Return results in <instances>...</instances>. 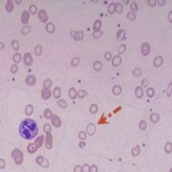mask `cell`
Listing matches in <instances>:
<instances>
[{
	"label": "cell",
	"instance_id": "obj_1",
	"mask_svg": "<svg viewBox=\"0 0 172 172\" xmlns=\"http://www.w3.org/2000/svg\"><path fill=\"white\" fill-rule=\"evenodd\" d=\"M19 133L21 137L26 140L34 139L39 133L37 122L31 118H25L21 122L19 127Z\"/></svg>",
	"mask_w": 172,
	"mask_h": 172
},
{
	"label": "cell",
	"instance_id": "obj_2",
	"mask_svg": "<svg viewBox=\"0 0 172 172\" xmlns=\"http://www.w3.org/2000/svg\"><path fill=\"white\" fill-rule=\"evenodd\" d=\"M71 36L73 38L74 40L76 41H81L84 37V34L83 31H75V30H71L70 32Z\"/></svg>",
	"mask_w": 172,
	"mask_h": 172
},
{
	"label": "cell",
	"instance_id": "obj_3",
	"mask_svg": "<svg viewBox=\"0 0 172 172\" xmlns=\"http://www.w3.org/2000/svg\"><path fill=\"white\" fill-rule=\"evenodd\" d=\"M23 61L26 66H31L33 63V59L30 53H26L23 57Z\"/></svg>",
	"mask_w": 172,
	"mask_h": 172
},
{
	"label": "cell",
	"instance_id": "obj_4",
	"mask_svg": "<svg viewBox=\"0 0 172 172\" xmlns=\"http://www.w3.org/2000/svg\"><path fill=\"white\" fill-rule=\"evenodd\" d=\"M38 16H39L40 20L43 23H46L49 20V16H48L47 11L44 9H41V10L39 11Z\"/></svg>",
	"mask_w": 172,
	"mask_h": 172
},
{
	"label": "cell",
	"instance_id": "obj_5",
	"mask_svg": "<svg viewBox=\"0 0 172 172\" xmlns=\"http://www.w3.org/2000/svg\"><path fill=\"white\" fill-rule=\"evenodd\" d=\"M25 83L29 86H34L36 83V78L34 75H28L25 78Z\"/></svg>",
	"mask_w": 172,
	"mask_h": 172
},
{
	"label": "cell",
	"instance_id": "obj_6",
	"mask_svg": "<svg viewBox=\"0 0 172 172\" xmlns=\"http://www.w3.org/2000/svg\"><path fill=\"white\" fill-rule=\"evenodd\" d=\"M151 47L148 43H143L141 45V53L144 56H147L150 53Z\"/></svg>",
	"mask_w": 172,
	"mask_h": 172
},
{
	"label": "cell",
	"instance_id": "obj_7",
	"mask_svg": "<svg viewBox=\"0 0 172 172\" xmlns=\"http://www.w3.org/2000/svg\"><path fill=\"white\" fill-rule=\"evenodd\" d=\"M51 122H52V124L55 126V127H59L61 125V120L60 119V118H59V116L58 115H57V114H53V116H51Z\"/></svg>",
	"mask_w": 172,
	"mask_h": 172
},
{
	"label": "cell",
	"instance_id": "obj_8",
	"mask_svg": "<svg viewBox=\"0 0 172 172\" xmlns=\"http://www.w3.org/2000/svg\"><path fill=\"white\" fill-rule=\"evenodd\" d=\"M30 19V13L27 10L24 11L21 15V21H22V24H27L29 22Z\"/></svg>",
	"mask_w": 172,
	"mask_h": 172
},
{
	"label": "cell",
	"instance_id": "obj_9",
	"mask_svg": "<svg viewBox=\"0 0 172 172\" xmlns=\"http://www.w3.org/2000/svg\"><path fill=\"white\" fill-rule=\"evenodd\" d=\"M51 95H52V93H51V91L50 89L43 88L41 90V97L43 100H49L51 97Z\"/></svg>",
	"mask_w": 172,
	"mask_h": 172
},
{
	"label": "cell",
	"instance_id": "obj_10",
	"mask_svg": "<svg viewBox=\"0 0 172 172\" xmlns=\"http://www.w3.org/2000/svg\"><path fill=\"white\" fill-rule=\"evenodd\" d=\"M163 63V58L161 56H157L154 59L153 65L155 67H159L162 65Z\"/></svg>",
	"mask_w": 172,
	"mask_h": 172
},
{
	"label": "cell",
	"instance_id": "obj_11",
	"mask_svg": "<svg viewBox=\"0 0 172 172\" xmlns=\"http://www.w3.org/2000/svg\"><path fill=\"white\" fill-rule=\"evenodd\" d=\"M122 63V58L120 55H116L113 57L112 60V64L114 67L119 66Z\"/></svg>",
	"mask_w": 172,
	"mask_h": 172
},
{
	"label": "cell",
	"instance_id": "obj_12",
	"mask_svg": "<svg viewBox=\"0 0 172 172\" xmlns=\"http://www.w3.org/2000/svg\"><path fill=\"white\" fill-rule=\"evenodd\" d=\"M68 95L70 97V98L73 99V100H75L76 97H77V91H76L75 87H70L68 91Z\"/></svg>",
	"mask_w": 172,
	"mask_h": 172
},
{
	"label": "cell",
	"instance_id": "obj_13",
	"mask_svg": "<svg viewBox=\"0 0 172 172\" xmlns=\"http://www.w3.org/2000/svg\"><path fill=\"white\" fill-rule=\"evenodd\" d=\"M14 9V2H13L11 0H8L7 1L6 4H5V9L8 13H11L12 12L13 10Z\"/></svg>",
	"mask_w": 172,
	"mask_h": 172
},
{
	"label": "cell",
	"instance_id": "obj_14",
	"mask_svg": "<svg viewBox=\"0 0 172 172\" xmlns=\"http://www.w3.org/2000/svg\"><path fill=\"white\" fill-rule=\"evenodd\" d=\"M45 29L49 33H53L55 31V26L53 22H48L45 26Z\"/></svg>",
	"mask_w": 172,
	"mask_h": 172
},
{
	"label": "cell",
	"instance_id": "obj_15",
	"mask_svg": "<svg viewBox=\"0 0 172 172\" xmlns=\"http://www.w3.org/2000/svg\"><path fill=\"white\" fill-rule=\"evenodd\" d=\"M143 93H144V92H143V89L142 87H140V86H137L135 90V94L137 96V98L139 99L142 98L143 96Z\"/></svg>",
	"mask_w": 172,
	"mask_h": 172
},
{
	"label": "cell",
	"instance_id": "obj_16",
	"mask_svg": "<svg viewBox=\"0 0 172 172\" xmlns=\"http://www.w3.org/2000/svg\"><path fill=\"white\" fill-rule=\"evenodd\" d=\"M126 34V30L124 29L120 30H118L117 32V34H116V38H117V41H121L124 39L125 38V36Z\"/></svg>",
	"mask_w": 172,
	"mask_h": 172
},
{
	"label": "cell",
	"instance_id": "obj_17",
	"mask_svg": "<svg viewBox=\"0 0 172 172\" xmlns=\"http://www.w3.org/2000/svg\"><path fill=\"white\" fill-rule=\"evenodd\" d=\"M102 21L100 20H96L93 23V29L94 31H99L100 30V28L102 27Z\"/></svg>",
	"mask_w": 172,
	"mask_h": 172
},
{
	"label": "cell",
	"instance_id": "obj_18",
	"mask_svg": "<svg viewBox=\"0 0 172 172\" xmlns=\"http://www.w3.org/2000/svg\"><path fill=\"white\" fill-rule=\"evenodd\" d=\"M22 57L21 53L17 52L15 53V54L13 55L12 60L14 63H20L21 60H22Z\"/></svg>",
	"mask_w": 172,
	"mask_h": 172
},
{
	"label": "cell",
	"instance_id": "obj_19",
	"mask_svg": "<svg viewBox=\"0 0 172 172\" xmlns=\"http://www.w3.org/2000/svg\"><path fill=\"white\" fill-rule=\"evenodd\" d=\"M103 67L102 63V62L100 61H95L93 64V68L94 69V70L97 71H99L102 70V69Z\"/></svg>",
	"mask_w": 172,
	"mask_h": 172
},
{
	"label": "cell",
	"instance_id": "obj_20",
	"mask_svg": "<svg viewBox=\"0 0 172 172\" xmlns=\"http://www.w3.org/2000/svg\"><path fill=\"white\" fill-rule=\"evenodd\" d=\"M30 31H31V26L29 25L24 26L20 30L21 34H23V35H27L28 34L30 33Z\"/></svg>",
	"mask_w": 172,
	"mask_h": 172
},
{
	"label": "cell",
	"instance_id": "obj_21",
	"mask_svg": "<svg viewBox=\"0 0 172 172\" xmlns=\"http://www.w3.org/2000/svg\"><path fill=\"white\" fill-rule=\"evenodd\" d=\"M61 87H59V86H57L55 87L54 89H53V96H54L55 98H59L61 96Z\"/></svg>",
	"mask_w": 172,
	"mask_h": 172
},
{
	"label": "cell",
	"instance_id": "obj_22",
	"mask_svg": "<svg viewBox=\"0 0 172 172\" xmlns=\"http://www.w3.org/2000/svg\"><path fill=\"white\" fill-rule=\"evenodd\" d=\"M34 112V106L32 104H28L26 105L25 108V113L27 116H30Z\"/></svg>",
	"mask_w": 172,
	"mask_h": 172
},
{
	"label": "cell",
	"instance_id": "obj_23",
	"mask_svg": "<svg viewBox=\"0 0 172 172\" xmlns=\"http://www.w3.org/2000/svg\"><path fill=\"white\" fill-rule=\"evenodd\" d=\"M53 82L50 78H47L43 82V88L44 89H50V87L52 85Z\"/></svg>",
	"mask_w": 172,
	"mask_h": 172
},
{
	"label": "cell",
	"instance_id": "obj_24",
	"mask_svg": "<svg viewBox=\"0 0 172 172\" xmlns=\"http://www.w3.org/2000/svg\"><path fill=\"white\" fill-rule=\"evenodd\" d=\"M57 104L59 107H60L61 108H66L67 107V102H66V100H63V99H60L57 102Z\"/></svg>",
	"mask_w": 172,
	"mask_h": 172
},
{
	"label": "cell",
	"instance_id": "obj_25",
	"mask_svg": "<svg viewBox=\"0 0 172 172\" xmlns=\"http://www.w3.org/2000/svg\"><path fill=\"white\" fill-rule=\"evenodd\" d=\"M122 92V87L120 85H114L112 88V93L114 95H120Z\"/></svg>",
	"mask_w": 172,
	"mask_h": 172
},
{
	"label": "cell",
	"instance_id": "obj_26",
	"mask_svg": "<svg viewBox=\"0 0 172 172\" xmlns=\"http://www.w3.org/2000/svg\"><path fill=\"white\" fill-rule=\"evenodd\" d=\"M34 53L37 56H40L43 53V47L41 45H37L34 48Z\"/></svg>",
	"mask_w": 172,
	"mask_h": 172
},
{
	"label": "cell",
	"instance_id": "obj_27",
	"mask_svg": "<svg viewBox=\"0 0 172 172\" xmlns=\"http://www.w3.org/2000/svg\"><path fill=\"white\" fill-rule=\"evenodd\" d=\"M43 114L45 118H51V116H53V112L50 108H46L43 112Z\"/></svg>",
	"mask_w": 172,
	"mask_h": 172
},
{
	"label": "cell",
	"instance_id": "obj_28",
	"mask_svg": "<svg viewBox=\"0 0 172 172\" xmlns=\"http://www.w3.org/2000/svg\"><path fill=\"white\" fill-rule=\"evenodd\" d=\"M11 47L14 51H18L20 49V43L16 39L12 40V41H11Z\"/></svg>",
	"mask_w": 172,
	"mask_h": 172
},
{
	"label": "cell",
	"instance_id": "obj_29",
	"mask_svg": "<svg viewBox=\"0 0 172 172\" xmlns=\"http://www.w3.org/2000/svg\"><path fill=\"white\" fill-rule=\"evenodd\" d=\"M80 63V59L77 57H75L73 58H72L71 61V64L73 67H77Z\"/></svg>",
	"mask_w": 172,
	"mask_h": 172
},
{
	"label": "cell",
	"instance_id": "obj_30",
	"mask_svg": "<svg viewBox=\"0 0 172 172\" xmlns=\"http://www.w3.org/2000/svg\"><path fill=\"white\" fill-rule=\"evenodd\" d=\"M87 131L88 132L89 134H90L91 135L94 133L95 131V127L93 123H89L88 125L87 126Z\"/></svg>",
	"mask_w": 172,
	"mask_h": 172
},
{
	"label": "cell",
	"instance_id": "obj_31",
	"mask_svg": "<svg viewBox=\"0 0 172 172\" xmlns=\"http://www.w3.org/2000/svg\"><path fill=\"white\" fill-rule=\"evenodd\" d=\"M98 111V106L96 104H91L90 107H89V112L91 114H96L97 112Z\"/></svg>",
	"mask_w": 172,
	"mask_h": 172
},
{
	"label": "cell",
	"instance_id": "obj_32",
	"mask_svg": "<svg viewBox=\"0 0 172 172\" xmlns=\"http://www.w3.org/2000/svg\"><path fill=\"white\" fill-rule=\"evenodd\" d=\"M108 11L110 14H114L116 11V3H111L108 7Z\"/></svg>",
	"mask_w": 172,
	"mask_h": 172
},
{
	"label": "cell",
	"instance_id": "obj_33",
	"mask_svg": "<svg viewBox=\"0 0 172 172\" xmlns=\"http://www.w3.org/2000/svg\"><path fill=\"white\" fill-rule=\"evenodd\" d=\"M87 95V91L85 90V89H79V91H77V96L79 97V98H83L85 97L86 95Z\"/></svg>",
	"mask_w": 172,
	"mask_h": 172
},
{
	"label": "cell",
	"instance_id": "obj_34",
	"mask_svg": "<svg viewBox=\"0 0 172 172\" xmlns=\"http://www.w3.org/2000/svg\"><path fill=\"white\" fill-rule=\"evenodd\" d=\"M133 73L135 77H140V76L142 75V70H141L140 68L137 67L133 70Z\"/></svg>",
	"mask_w": 172,
	"mask_h": 172
},
{
	"label": "cell",
	"instance_id": "obj_35",
	"mask_svg": "<svg viewBox=\"0 0 172 172\" xmlns=\"http://www.w3.org/2000/svg\"><path fill=\"white\" fill-rule=\"evenodd\" d=\"M29 11L32 14H36L38 11V7L34 4L30 5L29 6Z\"/></svg>",
	"mask_w": 172,
	"mask_h": 172
},
{
	"label": "cell",
	"instance_id": "obj_36",
	"mask_svg": "<svg viewBox=\"0 0 172 172\" xmlns=\"http://www.w3.org/2000/svg\"><path fill=\"white\" fill-rule=\"evenodd\" d=\"M127 18L129 19V20L133 21L136 19V14H135V13L133 12V11H129V12L127 13Z\"/></svg>",
	"mask_w": 172,
	"mask_h": 172
},
{
	"label": "cell",
	"instance_id": "obj_37",
	"mask_svg": "<svg viewBox=\"0 0 172 172\" xmlns=\"http://www.w3.org/2000/svg\"><path fill=\"white\" fill-rule=\"evenodd\" d=\"M159 119V116L157 113H152L150 116V120L153 122H157Z\"/></svg>",
	"mask_w": 172,
	"mask_h": 172
},
{
	"label": "cell",
	"instance_id": "obj_38",
	"mask_svg": "<svg viewBox=\"0 0 172 172\" xmlns=\"http://www.w3.org/2000/svg\"><path fill=\"white\" fill-rule=\"evenodd\" d=\"M146 93L149 97H153L155 95V90L153 87H149L147 89Z\"/></svg>",
	"mask_w": 172,
	"mask_h": 172
},
{
	"label": "cell",
	"instance_id": "obj_39",
	"mask_svg": "<svg viewBox=\"0 0 172 172\" xmlns=\"http://www.w3.org/2000/svg\"><path fill=\"white\" fill-rule=\"evenodd\" d=\"M116 11L118 14H121L123 11V5L120 3H116Z\"/></svg>",
	"mask_w": 172,
	"mask_h": 172
},
{
	"label": "cell",
	"instance_id": "obj_40",
	"mask_svg": "<svg viewBox=\"0 0 172 172\" xmlns=\"http://www.w3.org/2000/svg\"><path fill=\"white\" fill-rule=\"evenodd\" d=\"M166 94L168 97H169L172 94V82H169V83L168 84Z\"/></svg>",
	"mask_w": 172,
	"mask_h": 172
},
{
	"label": "cell",
	"instance_id": "obj_41",
	"mask_svg": "<svg viewBox=\"0 0 172 172\" xmlns=\"http://www.w3.org/2000/svg\"><path fill=\"white\" fill-rule=\"evenodd\" d=\"M126 49H127V47H126L125 45H124V44L120 45L119 48H118V55H122V53H125V51H126Z\"/></svg>",
	"mask_w": 172,
	"mask_h": 172
},
{
	"label": "cell",
	"instance_id": "obj_42",
	"mask_svg": "<svg viewBox=\"0 0 172 172\" xmlns=\"http://www.w3.org/2000/svg\"><path fill=\"white\" fill-rule=\"evenodd\" d=\"M131 9L132 11H133V12H134V13L137 12V11H138L139 7H138V5H137L136 2H135V1H133V2L131 3Z\"/></svg>",
	"mask_w": 172,
	"mask_h": 172
},
{
	"label": "cell",
	"instance_id": "obj_43",
	"mask_svg": "<svg viewBox=\"0 0 172 172\" xmlns=\"http://www.w3.org/2000/svg\"><path fill=\"white\" fill-rule=\"evenodd\" d=\"M102 34H103V32L102 31H100V30H99V31H94L92 34V36L94 38V39H99V38H100Z\"/></svg>",
	"mask_w": 172,
	"mask_h": 172
},
{
	"label": "cell",
	"instance_id": "obj_44",
	"mask_svg": "<svg viewBox=\"0 0 172 172\" xmlns=\"http://www.w3.org/2000/svg\"><path fill=\"white\" fill-rule=\"evenodd\" d=\"M10 71L13 74L16 73L18 71V66L16 64L11 65V66L10 67Z\"/></svg>",
	"mask_w": 172,
	"mask_h": 172
},
{
	"label": "cell",
	"instance_id": "obj_45",
	"mask_svg": "<svg viewBox=\"0 0 172 172\" xmlns=\"http://www.w3.org/2000/svg\"><path fill=\"white\" fill-rule=\"evenodd\" d=\"M47 145H48V143H49V148H50L51 147H52V136L51 135V134H48L47 137Z\"/></svg>",
	"mask_w": 172,
	"mask_h": 172
},
{
	"label": "cell",
	"instance_id": "obj_46",
	"mask_svg": "<svg viewBox=\"0 0 172 172\" xmlns=\"http://www.w3.org/2000/svg\"><path fill=\"white\" fill-rule=\"evenodd\" d=\"M104 58L107 61H110L112 59V53L109 51H107L104 53Z\"/></svg>",
	"mask_w": 172,
	"mask_h": 172
},
{
	"label": "cell",
	"instance_id": "obj_47",
	"mask_svg": "<svg viewBox=\"0 0 172 172\" xmlns=\"http://www.w3.org/2000/svg\"><path fill=\"white\" fill-rule=\"evenodd\" d=\"M44 131H45L46 133H49V132L51 131V127L49 123H46L45 125H44Z\"/></svg>",
	"mask_w": 172,
	"mask_h": 172
},
{
	"label": "cell",
	"instance_id": "obj_48",
	"mask_svg": "<svg viewBox=\"0 0 172 172\" xmlns=\"http://www.w3.org/2000/svg\"><path fill=\"white\" fill-rule=\"evenodd\" d=\"M141 85L143 86V87H148L149 85V81L147 78H144L141 81Z\"/></svg>",
	"mask_w": 172,
	"mask_h": 172
},
{
	"label": "cell",
	"instance_id": "obj_49",
	"mask_svg": "<svg viewBox=\"0 0 172 172\" xmlns=\"http://www.w3.org/2000/svg\"><path fill=\"white\" fill-rule=\"evenodd\" d=\"M79 137L81 139H85L86 138V134L85 132L83 131H81L79 133Z\"/></svg>",
	"mask_w": 172,
	"mask_h": 172
},
{
	"label": "cell",
	"instance_id": "obj_50",
	"mask_svg": "<svg viewBox=\"0 0 172 172\" xmlns=\"http://www.w3.org/2000/svg\"><path fill=\"white\" fill-rule=\"evenodd\" d=\"M148 4L151 7H154L156 4V1L155 0H149L148 1Z\"/></svg>",
	"mask_w": 172,
	"mask_h": 172
},
{
	"label": "cell",
	"instance_id": "obj_51",
	"mask_svg": "<svg viewBox=\"0 0 172 172\" xmlns=\"http://www.w3.org/2000/svg\"><path fill=\"white\" fill-rule=\"evenodd\" d=\"M159 5H160V6H162V5H163L165 3V0H157V1Z\"/></svg>",
	"mask_w": 172,
	"mask_h": 172
},
{
	"label": "cell",
	"instance_id": "obj_52",
	"mask_svg": "<svg viewBox=\"0 0 172 172\" xmlns=\"http://www.w3.org/2000/svg\"><path fill=\"white\" fill-rule=\"evenodd\" d=\"M167 18H168V20L169 21V22L172 23V11H171L169 13V14H168Z\"/></svg>",
	"mask_w": 172,
	"mask_h": 172
},
{
	"label": "cell",
	"instance_id": "obj_53",
	"mask_svg": "<svg viewBox=\"0 0 172 172\" xmlns=\"http://www.w3.org/2000/svg\"><path fill=\"white\" fill-rule=\"evenodd\" d=\"M4 47H5V44L1 42V43H0V50L4 49Z\"/></svg>",
	"mask_w": 172,
	"mask_h": 172
},
{
	"label": "cell",
	"instance_id": "obj_54",
	"mask_svg": "<svg viewBox=\"0 0 172 172\" xmlns=\"http://www.w3.org/2000/svg\"><path fill=\"white\" fill-rule=\"evenodd\" d=\"M79 145H81V147H83V146L84 147V146H85V143L81 142V143H79Z\"/></svg>",
	"mask_w": 172,
	"mask_h": 172
},
{
	"label": "cell",
	"instance_id": "obj_55",
	"mask_svg": "<svg viewBox=\"0 0 172 172\" xmlns=\"http://www.w3.org/2000/svg\"><path fill=\"white\" fill-rule=\"evenodd\" d=\"M16 1V2L17 3H18V1H17V0H16V1ZM20 2H21V0H20V1H19V3H20Z\"/></svg>",
	"mask_w": 172,
	"mask_h": 172
},
{
	"label": "cell",
	"instance_id": "obj_56",
	"mask_svg": "<svg viewBox=\"0 0 172 172\" xmlns=\"http://www.w3.org/2000/svg\"><path fill=\"white\" fill-rule=\"evenodd\" d=\"M0 123H1V120H0Z\"/></svg>",
	"mask_w": 172,
	"mask_h": 172
},
{
	"label": "cell",
	"instance_id": "obj_57",
	"mask_svg": "<svg viewBox=\"0 0 172 172\" xmlns=\"http://www.w3.org/2000/svg\"><path fill=\"white\" fill-rule=\"evenodd\" d=\"M171 62H172V59H171Z\"/></svg>",
	"mask_w": 172,
	"mask_h": 172
}]
</instances>
